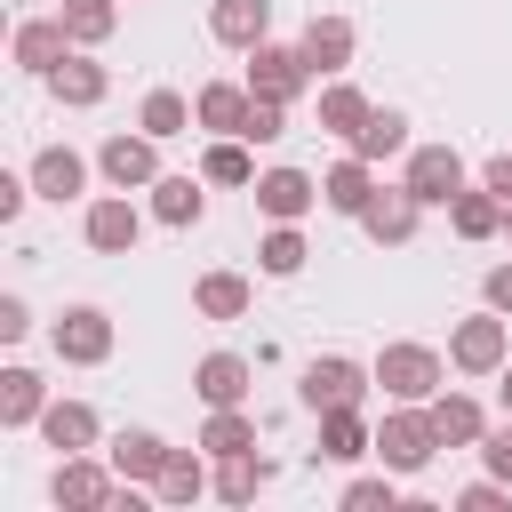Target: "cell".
Returning <instances> with one entry per match:
<instances>
[{"label":"cell","mask_w":512,"mask_h":512,"mask_svg":"<svg viewBox=\"0 0 512 512\" xmlns=\"http://www.w3.org/2000/svg\"><path fill=\"white\" fill-rule=\"evenodd\" d=\"M448 232H456V240H496V232H504V200H496L488 184H464V192L448 200Z\"/></svg>","instance_id":"obj_27"},{"label":"cell","mask_w":512,"mask_h":512,"mask_svg":"<svg viewBox=\"0 0 512 512\" xmlns=\"http://www.w3.org/2000/svg\"><path fill=\"white\" fill-rule=\"evenodd\" d=\"M296 48H304V64H312L320 80H336V72L352 64V48H360V32H352V16H312Z\"/></svg>","instance_id":"obj_18"},{"label":"cell","mask_w":512,"mask_h":512,"mask_svg":"<svg viewBox=\"0 0 512 512\" xmlns=\"http://www.w3.org/2000/svg\"><path fill=\"white\" fill-rule=\"evenodd\" d=\"M200 184H208L200 168H192V176H160V184H152V216H160L168 232H192V224L208 216V192H200Z\"/></svg>","instance_id":"obj_24"},{"label":"cell","mask_w":512,"mask_h":512,"mask_svg":"<svg viewBox=\"0 0 512 512\" xmlns=\"http://www.w3.org/2000/svg\"><path fill=\"white\" fill-rule=\"evenodd\" d=\"M432 456H440L432 408H424V400H392V408H384V424H376V464H384V472H400V480H416Z\"/></svg>","instance_id":"obj_1"},{"label":"cell","mask_w":512,"mask_h":512,"mask_svg":"<svg viewBox=\"0 0 512 512\" xmlns=\"http://www.w3.org/2000/svg\"><path fill=\"white\" fill-rule=\"evenodd\" d=\"M248 104H256L248 80H208V88L192 96V112H200L208 136H240V128H248Z\"/></svg>","instance_id":"obj_22"},{"label":"cell","mask_w":512,"mask_h":512,"mask_svg":"<svg viewBox=\"0 0 512 512\" xmlns=\"http://www.w3.org/2000/svg\"><path fill=\"white\" fill-rule=\"evenodd\" d=\"M368 112H376V104H368L352 80H328V88H320V128H328V136H344V144H352V136L368 128Z\"/></svg>","instance_id":"obj_32"},{"label":"cell","mask_w":512,"mask_h":512,"mask_svg":"<svg viewBox=\"0 0 512 512\" xmlns=\"http://www.w3.org/2000/svg\"><path fill=\"white\" fill-rule=\"evenodd\" d=\"M208 40L216 48H264L272 40V0H208Z\"/></svg>","instance_id":"obj_14"},{"label":"cell","mask_w":512,"mask_h":512,"mask_svg":"<svg viewBox=\"0 0 512 512\" xmlns=\"http://www.w3.org/2000/svg\"><path fill=\"white\" fill-rule=\"evenodd\" d=\"M136 128L168 144V136H184V128H200V112H192V96H176V88H152V96L136 104Z\"/></svg>","instance_id":"obj_33"},{"label":"cell","mask_w":512,"mask_h":512,"mask_svg":"<svg viewBox=\"0 0 512 512\" xmlns=\"http://www.w3.org/2000/svg\"><path fill=\"white\" fill-rule=\"evenodd\" d=\"M168 456H176V448H168L160 432H144V424H128V432L104 440V464H112L120 480H136V488H152V480L168 472Z\"/></svg>","instance_id":"obj_13"},{"label":"cell","mask_w":512,"mask_h":512,"mask_svg":"<svg viewBox=\"0 0 512 512\" xmlns=\"http://www.w3.org/2000/svg\"><path fill=\"white\" fill-rule=\"evenodd\" d=\"M48 344H56L64 368H104L112 360V312L104 304H64L56 328H48Z\"/></svg>","instance_id":"obj_5"},{"label":"cell","mask_w":512,"mask_h":512,"mask_svg":"<svg viewBox=\"0 0 512 512\" xmlns=\"http://www.w3.org/2000/svg\"><path fill=\"white\" fill-rule=\"evenodd\" d=\"M64 56H72V32H64V16H24V24H16V64H24L32 80H48Z\"/></svg>","instance_id":"obj_17"},{"label":"cell","mask_w":512,"mask_h":512,"mask_svg":"<svg viewBox=\"0 0 512 512\" xmlns=\"http://www.w3.org/2000/svg\"><path fill=\"white\" fill-rule=\"evenodd\" d=\"M24 200H40V192H32V176H0V224H16V216H24Z\"/></svg>","instance_id":"obj_44"},{"label":"cell","mask_w":512,"mask_h":512,"mask_svg":"<svg viewBox=\"0 0 512 512\" xmlns=\"http://www.w3.org/2000/svg\"><path fill=\"white\" fill-rule=\"evenodd\" d=\"M480 464H488V472H496V480H512V416H504V424H488V432H480Z\"/></svg>","instance_id":"obj_41"},{"label":"cell","mask_w":512,"mask_h":512,"mask_svg":"<svg viewBox=\"0 0 512 512\" xmlns=\"http://www.w3.org/2000/svg\"><path fill=\"white\" fill-rule=\"evenodd\" d=\"M48 96H56V104H72V112H88V104H104V96H112V72H104L88 48H72V56L48 72Z\"/></svg>","instance_id":"obj_19"},{"label":"cell","mask_w":512,"mask_h":512,"mask_svg":"<svg viewBox=\"0 0 512 512\" xmlns=\"http://www.w3.org/2000/svg\"><path fill=\"white\" fill-rule=\"evenodd\" d=\"M376 200V160H360V152H344L328 176H320V208H336V216H352L360 224V208Z\"/></svg>","instance_id":"obj_20"},{"label":"cell","mask_w":512,"mask_h":512,"mask_svg":"<svg viewBox=\"0 0 512 512\" xmlns=\"http://www.w3.org/2000/svg\"><path fill=\"white\" fill-rule=\"evenodd\" d=\"M40 416H48V384H40L32 368H0V424L24 432V424H40Z\"/></svg>","instance_id":"obj_28"},{"label":"cell","mask_w":512,"mask_h":512,"mask_svg":"<svg viewBox=\"0 0 512 512\" xmlns=\"http://www.w3.org/2000/svg\"><path fill=\"white\" fill-rule=\"evenodd\" d=\"M504 504H512V480H496V472L472 480V488H456V512H504Z\"/></svg>","instance_id":"obj_40"},{"label":"cell","mask_w":512,"mask_h":512,"mask_svg":"<svg viewBox=\"0 0 512 512\" xmlns=\"http://www.w3.org/2000/svg\"><path fill=\"white\" fill-rule=\"evenodd\" d=\"M504 240H512V208H504Z\"/></svg>","instance_id":"obj_47"},{"label":"cell","mask_w":512,"mask_h":512,"mask_svg":"<svg viewBox=\"0 0 512 512\" xmlns=\"http://www.w3.org/2000/svg\"><path fill=\"white\" fill-rule=\"evenodd\" d=\"M392 480H400V472H360V480H344V512H392V504H400Z\"/></svg>","instance_id":"obj_38"},{"label":"cell","mask_w":512,"mask_h":512,"mask_svg":"<svg viewBox=\"0 0 512 512\" xmlns=\"http://www.w3.org/2000/svg\"><path fill=\"white\" fill-rule=\"evenodd\" d=\"M96 176H104L112 192H152V184H160V136H144V128H136V136H128V128L104 136V144H96Z\"/></svg>","instance_id":"obj_6"},{"label":"cell","mask_w":512,"mask_h":512,"mask_svg":"<svg viewBox=\"0 0 512 512\" xmlns=\"http://www.w3.org/2000/svg\"><path fill=\"white\" fill-rule=\"evenodd\" d=\"M496 400H504V416H512V360L496 368Z\"/></svg>","instance_id":"obj_46"},{"label":"cell","mask_w":512,"mask_h":512,"mask_svg":"<svg viewBox=\"0 0 512 512\" xmlns=\"http://www.w3.org/2000/svg\"><path fill=\"white\" fill-rule=\"evenodd\" d=\"M272 488V464L256 456V448H240V456H216V496L224 504H256Z\"/></svg>","instance_id":"obj_30"},{"label":"cell","mask_w":512,"mask_h":512,"mask_svg":"<svg viewBox=\"0 0 512 512\" xmlns=\"http://www.w3.org/2000/svg\"><path fill=\"white\" fill-rule=\"evenodd\" d=\"M56 16L72 32V48H104L120 32V0H56Z\"/></svg>","instance_id":"obj_31"},{"label":"cell","mask_w":512,"mask_h":512,"mask_svg":"<svg viewBox=\"0 0 512 512\" xmlns=\"http://www.w3.org/2000/svg\"><path fill=\"white\" fill-rule=\"evenodd\" d=\"M480 184H488V192H496V200H504V208H512V152H496V160H488V168H480Z\"/></svg>","instance_id":"obj_45"},{"label":"cell","mask_w":512,"mask_h":512,"mask_svg":"<svg viewBox=\"0 0 512 512\" xmlns=\"http://www.w3.org/2000/svg\"><path fill=\"white\" fill-rule=\"evenodd\" d=\"M424 408H432V432H440V448H480L488 416H480V400H472V392H432Z\"/></svg>","instance_id":"obj_26"},{"label":"cell","mask_w":512,"mask_h":512,"mask_svg":"<svg viewBox=\"0 0 512 512\" xmlns=\"http://www.w3.org/2000/svg\"><path fill=\"white\" fill-rule=\"evenodd\" d=\"M352 152H360V160H392V152H408V112L376 104V112H368V128L352 136Z\"/></svg>","instance_id":"obj_35"},{"label":"cell","mask_w":512,"mask_h":512,"mask_svg":"<svg viewBox=\"0 0 512 512\" xmlns=\"http://www.w3.org/2000/svg\"><path fill=\"white\" fill-rule=\"evenodd\" d=\"M80 240H88L96 256H136V240H144V208H136L128 192H104V200H88Z\"/></svg>","instance_id":"obj_8"},{"label":"cell","mask_w":512,"mask_h":512,"mask_svg":"<svg viewBox=\"0 0 512 512\" xmlns=\"http://www.w3.org/2000/svg\"><path fill=\"white\" fill-rule=\"evenodd\" d=\"M256 216H272V224H304L312 208H320V176H304V168H256Z\"/></svg>","instance_id":"obj_11"},{"label":"cell","mask_w":512,"mask_h":512,"mask_svg":"<svg viewBox=\"0 0 512 512\" xmlns=\"http://www.w3.org/2000/svg\"><path fill=\"white\" fill-rule=\"evenodd\" d=\"M200 456H208V448H200ZM200 456H192V448H176V456H168V472L152 480V496H160V504H200V496H216V472H208Z\"/></svg>","instance_id":"obj_29"},{"label":"cell","mask_w":512,"mask_h":512,"mask_svg":"<svg viewBox=\"0 0 512 512\" xmlns=\"http://www.w3.org/2000/svg\"><path fill=\"white\" fill-rule=\"evenodd\" d=\"M504 360H512V320H504L496 304H480L472 320L448 328V368H456V376H496Z\"/></svg>","instance_id":"obj_2"},{"label":"cell","mask_w":512,"mask_h":512,"mask_svg":"<svg viewBox=\"0 0 512 512\" xmlns=\"http://www.w3.org/2000/svg\"><path fill=\"white\" fill-rule=\"evenodd\" d=\"M200 176H208V184H240V192H248V184H256V160H248V136H216V144L200 152Z\"/></svg>","instance_id":"obj_36"},{"label":"cell","mask_w":512,"mask_h":512,"mask_svg":"<svg viewBox=\"0 0 512 512\" xmlns=\"http://www.w3.org/2000/svg\"><path fill=\"white\" fill-rule=\"evenodd\" d=\"M248 304H256L248 272H200L192 280V312L200 320H248Z\"/></svg>","instance_id":"obj_25"},{"label":"cell","mask_w":512,"mask_h":512,"mask_svg":"<svg viewBox=\"0 0 512 512\" xmlns=\"http://www.w3.org/2000/svg\"><path fill=\"white\" fill-rule=\"evenodd\" d=\"M400 184H408V192H416L424 208H448V200H456V192H464L472 176H464V152H456V144H416V152H408V176H400Z\"/></svg>","instance_id":"obj_10"},{"label":"cell","mask_w":512,"mask_h":512,"mask_svg":"<svg viewBox=\"0 0 512 512\" xmlns=\"http://www.w3.org/2000/svg\"><path fill=\"white\" fill-rule=\"evenodd\" d=\"M200 448H208V456H240V448H256V416H248V408H208Z\"/></svg>","instance_id":"obj_37"},{"label":"cell","mask_w":512,"mask_h":512,"mask_svg":"<svg viewBox=\"0 0 512 512\" xmlns=\"http://www.w3.org/2000/svg\"><path fill=\"white\" fill-rule=\"evenodd\" d=\"M304 256H312V248H304V232H296V224H272V232L256 240V272H264V280H296V272H304Z\"/></svg>","instance_id":"obj_34"},{"label":"cell","mask_w":512,"mask_h":512,"mask_svg":"<svg viewBox=\"0 0 512 512\" xmlns=\"http://www.w3.org/2000/svg\"><path fill=\"white\" fill-rule=\"evenodd\" d=\"M112 488H120V472H112L104 456H88V448L64 456V464L48 472V504H56V512H104Z\"/></svg>","instance_id":"obj_7"},{"label":"cell","mask_w":512,"mask_h":512,"mask_svg":"<svg viewBox=\"0 0 512 512\" xmlns=\"http://www.w3.org/2000/svg\"><path fill=\"white\" fill-rule=\"evenodd\" d=\"M40 440H48L56 456H80V448H96V440H104V424H96V408H88V400H48Z\"/></svg>","instance_id":"obj_23"},{"label":"cell","mask_w":512,"mask_h":512,"mask_svg":"<svg viewBox=\"0 0 512 512\" xmlns=\"http://www.w3.org/2000/svg\"><path fill=\"white\" fill-rule=\"evenodd\" d=\"M368 384H376V368H360V360H344V352H320V360H304L296 400H304L312 416H328V408H360Z\"/></svg>","instance_id":"obj_4"},{"label":"cell","mask_w":512,"mask_h":512,"mask_svg":"<svg viewBox=\"0 0 512 512\" xmlns=\"http://www.w3.org/2000/svg\"><path fill=\"white\" fill-rule=\"evenodd\" d=\"M248 384H256V368H248L240 352H200V360H192V392H200L208 408H248Z\"/></svg>","instance_id":"obj_15"},{"label":"cell","mask_w":512,"mask_h":512,"mask_svg":"<svg viewBox=\"0 0 512 512\" xmlns=\"http://www.w3.org/2000/svg\"><path fill=\"white\" fill-rule=\"evenodd\" d=\"M312 456H320V464H360V456H376V424H368L360 408H328Z\"/></svg>","instance_id":"obj_21"},{"label":"cell","mask_w":512,"mask_h":512,"mask_svg":"<svg viewBox=\"0 0 512 512\" xmlns=\"http://www.w3.org/2000/svg\"><path fill=\"white\" fill-rule=\"evenodd\" d=\"M368 368H376L384 400H432V392H440V376H448V360H440L432 344H408V336H400V344H384Z\"/></svg>","instance_id":"obj_3"},{"label":"cell","mask_w":512,"mask_h":512,"mask_svg":"<svg viewBox=\"0 0 512 512\" xmlns=\"http://www.w3.org/2000/svg\"><path fill=\"white\" fill-rule=\"evenodd\" d=\"M32 336V304L24 296H0V344H24Z\"/></svg>","instance_id":"obj_42"},{"label":"cell","mask_w":512,"mask_h":512,"mask_svg":"<svg viewBox=\"0 0 512 512\" xmlns=\"http://www.w3.org/2000/svg\"><path fill=\"white\" fill-rule=\"evenodd\" d=\"M416 224H424V200H416L408 184H376V200L360 208V232H368L376 248H408Z\"/></svg>","instance_id":"obj_12"},{"label":"cell","mask_w":512,"mask_h":512,"mask_svg":"<svg viewBox=\"0 0 512 512\" xmlns=\"http://www.w3.org/2000/svg\"><path fill=\"white\" fill-rule=\"evenodd\" d=\"M480 304H496V312L512 320V264H488V272H480Z\"/></svg>","instance_id":"obj_43"},{"label":"cell","mask_w":512,"mask_h":512,"mask_svg":"<svg viewBox=\"0 0 512 512\" xmlns=\"http://www.w3.org/2000/svg\"><path fill=\"white\" fill-rule=\"evenodd\" d=\"M24 176H32V192H40V200H56V208H64V200H80V192H88V160H80V152H72V144H40V152H32V168H24Z\"/></svg>","instance_id":"obj_16"},{"label":"cell","mask_w":512,"mask_h":512,"mask_svg":"<svg viewBox=\"0 0 512 512\" xmlns=\"http://www.w3.org/2000/svg\"><path fill=\"white\" fill-rule=\"evenodd\" d=\"M240 136H248V144H280V136H288V104L256 96V104H248V128H240Z\"/></svg>","instance_id":"obj_39"},{"label":"cell","mask_w":512,"mask_h":512,"mask_svg":"<svg viewBox=\"0 0 512 512\" xmlns=\"http://www.w3.org/2000/svg\"><path fill=\"white\" fill-rule=\"evenodd\" d=\"M312 80H320V72L304 64V48H280V40L248 48V88H256V96H272V104H296Z\"/></svg>","instance_id":"obj_9"}]
</instances>
